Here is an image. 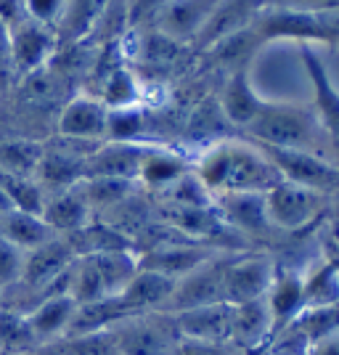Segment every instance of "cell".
I'll return each instance as SVG.
<instances>
[{"instance_id": "obj_1", "label": "cell", "mask_w": 339, "mask_h": 355, "mask_svg": "<svg viewBox=\"0 0 339 355\" xmlns=\"http://www.w3.org/2000/svg\"><path fill=\"white\" fill-rule=\"evenodd\" d=\"M193 173L212 199L223 193H266L281 180L279 170L247 135L202 146Z\"/></svg>"}, {"instance_id": "obj_2", "label": "cell", "mask_w": 339, "mask_h": 355, "mask_svg": "<svg viewBox=\"0 0 339 355\" xmlns=\"http://www.w3.org/2000/svg\"><path fill=\"white\" fill-rule=\"evenodd\" d=\"M247 138L263 146L310 151V154H321L326 159H331L329 135H326V128L315 106L266 101L263 112L247 128Z\"/></svg>"}, {"instance_id": "obj_3", "label": "cell", "mask_w": 339, "mask_h": 355, "mask_svg": "<svg viewBox=\"0 0 339 355\" xmlns=\"http://www.w3.org/2000/svg\"><path fill=\"white\" fill-rule=\"evenodd\" d=\"M117 355H177L183 337L177 331L175 313H133L109 329Z\"/></svg>"}, {"instance_id": "obj_4", "label": "cell", "mask_w": 339, "mask_h": 355, "mask_svg": "<svg viewBox=\"0 0 339 355\" xmlns=\"http://www.w3.org/2000/svg\"><path fill=\"white\" fill-rule=\"evenodd\" d=\"M254 144V141H252ZM270 164L279 170L281 180L297 183L302 189H310L324 196H339V167L331 159L310 151H295V148H273L257 144Z\"/></svg>"}, {"instance_id": "obj_5", "label": "cell", "mask_w": 339, "mask_h": 355, "mask_svg": "<svg viewBox=\"0 0 339 355\" xmlns=\"http://www.w3.org/2000/svg\"><path fill=\"white\" fill-rule=\"evenodd\" d=\"M329 196L302 189L289 180H279L270 191H266V215L268 223L279 231L295 234L318 220L329 207Z\"/></svg>"}, {"instance_id": "obj_6", "label": "cell", "mask_w": 339, "mask_h": 355, "mask_svg": "<svg viewBox=\"0 0 339 355\" xmlns=\"http://www.w3.org/2000/svg\"><path fill=\"white\" fill-rule=\"evenodd\" d=\"M276 268L268 254H231L223 273V302L244 305L266 297L276 279Z\"/></svg>"}, {"instance_id": "obj_7", "label": "cell", "mask_w": 339, "mask_h": 355, "mask_svg": "<svg viewBox=\"0 0 339 355\" xmlns=\"http://www.w3.org/2000/svg\"><path fill=\"white\" fill-rule=\"evenodd\" d=\"M8 32H11V64H14L16 80H24L45 69L59 51L56 30L35 19H24Z\"/></svg>"}, {"instance_id": "obj_8", "label": "cell", "mask_w": 339, "mask_h": 355, "mask_svg": "<svg viewBox=\"0 0 339 355\" xmlns=\"http://www.w3.org/2000/svg\"><path fill=\"white\" fill-rule=\"evenodd\" d=\"M234 252H220L218 257L207 260L205 266H199L193 273L183 276L175 284V292L170 297L164 313H183L202 305H215L223 302V273L228 266V257Z\"/></svg>"}, {"instance_id": "obj_9", "label": "cell", "mask_w": 339, "mask_h": 355, "mask_svg": "<svg viewBox=\"0 0 339 355\" xmlns=\"http://www.w3.org/2000/svg\"><path fill=\"white\" fill-rule=\"evenodd\" d=\"M106 125H109V106L90 93L72 96L59 109L56 117V130L61 138H72L80 144H103Z\"/></svg>"}, {"instance_id": "obj_10", "label": "cell", "mask_w": 339, "mask_h": 355, "mask_svg": "<svg viewBox=\"0 0 339 355\" xmlns=\"http://www.w3.org/2000/svg\"><path fill=\"white\" fill-rule=\"evenodd\" d=\"M302 67L308 72L310 83H313V106L318 112V117L324 122L326 135H329V151H331V162L339 167V90L334 88V83L329 80L324 61L315 56V51L310 45H297Z\"/></svg>"}, {"instance_id": "obj_11", "label": "cell", "mask_w": 339, "mask_h": 355, "mask_svg": "<svg viewBox=\"0 0 339 355\" xmlns=\"http://www.w3.org/2000/svg\"><path fill=\"white\" fill-rule=\"evenodd\" d=\"M218 254H220L218 250L205 247L199 241H164L159 247H151L144 254H138V266L180 282L183 276L193 273L196 268L205 266L207 260H212Z\"/></svg>"}, {"instance_id": "obj_12", "label": "cell", "mask_w": 339, "mask_h": 355, "mask_svg": "<svg viewBox=\"0 0 339 355\" xmlns=\"http://www.w3.org/2000/svg\"><path fill=\"white\" fill-rule=\"evenodd\" d=\"M220 0H173L167 3L159 14L154 16V21L148 27L167 35L170 40L180 45H189L196 40V35L202 32L207 19L218 8Z\"/></svg>"}, {"instance_id": "obj_13", "label": "cell", "mask_w": 339, "mask_h": 355, "mask_svg": "<svg viewBox=\"0 0 339 355\" xmlns=\"http://www.w3.org/2000/svg\"><path fill=\"white\" fill-rule=\"evenodd\" d=\"M175 324L180 337L189 342H231V324H234V305L215 302L191 311L175 313Z\"/></svg>"}, {"instance_id": "obj_14", "label": "cell", "mask_w": 339, "mask_h": 355, "mask_svg": "<svg viewBox=\"0 0 339 355\" xmlns=\"http://www.w3.org/2000/svg\"><path fill=\"white\" fill-rule=\"evenodd\" d=\"M146 144H114L103 141L85 157V178H122V180H138L141 159H144Z\"/></svg>"}, {"instance_id": "obj_15", "label": "cell", "mask_w": 339, "mask_h": 355, "mask_svg": "<svg viewBox=\"0 0 339 355\" xmlns=\"http://www.w3.org/2000/svg\"><path fill=\"white\" fill-rule=\"evenodd\" d=\"M40 218L48 223V228L56 236H72L77 231H82L85 225H90L93 209L88 205L85 191H82V180L77 186H72V189L48 193Z\"/></svg>"}, {"instance_id": "obj_16", "label": "cell", "mask_w": 339, "mask_h": 355, "mask_svg": "<svg viewBox=\"0 0 339 355\" xmlns=\"http://www.w3.org/2000/svg\"><path fill=\"white\" fill-rule=\"evenodd\" d=\"M212 207L220 215V220L236 234L257 236L273 228L266 215V193H223L212 199Z\"/></svg>"}, {"instance_id": "obj_17", "label": "cell", "mask_w": 339, "mask_h": 355, "mask_svg": "<svg viewBox=\"0 0 339 355\" xmlns=\"http://www.w3.org/2000/svg\"><path fill=\"white\" fill-rule=\"evenodd\" d=\"M266 300L273 318V334H281L305 311V276L292 268H276V279L270 284Z\"/></svg>"}, {"instance_id": "obj_18", "label": "cell", "mask_w": 339, "mask_h": 355, "mask_svg": "<svg viewBox=\"0 0 339 355\" xmlns=\"http://www.w3.org/2000/svg\"><path fill=\"white\" fill-rule=\"evenodd\" d=\"M218 104H220V112L223 117L228 119V125L247 130L252 122H254V117L263 112L266 98L252 88L250 69H238V72L228 74L223 80V90Z\"/></svg>"}, {"instance_id": "obj_19", "label": "cell", "mask_w": 339, "mask_h": 355, "mask_svg": "<svg viewBox=\"0 0 339 355\" xmlns=\"http://www.w3.org/2000/svg\"><path fill=\"white\" fill-rule=\"evenodd\" d=\"M273 337V318L268 300H252L244 305H234V324H231V345L241 353H254L266 347V342Z\"/></svg>"}, {"instance_id": "obj_20", "label": "cell", "mask_w": 339, "mask_h": 355, "mask_svg": "<svg viewBox=\"0 0 339 355\" xmlns=\"http://www.w3.org/2000/svg\"><path fill=\"white\" fill-rule=\"evenodd\" d=\"M186 173H191V162L180 151L146 144L144 159H141V170H138V186L164 193L170 186H175Z\"/></svg>"}, {"instance_id": "obj_21", "label": "cell", "mask_w": 339, "mask_h": 355, "mask_svg": "<svg viewBox=\"0 0 339 355\" xmlns=\"http://www.w3.org/2000/svg\"><path fill=\"white\" fill-rule=\"evenodd\" d=\"M74 313H77V302L69 295L45 297L32 311L24 313V321L30 326L35 342L45 345V342H56L67 337Z\"/></svg>"}, {"instance_id": "obj_22", "label": "cell", "mask_w": 339, "mask_h": 355, "mask_svg": "<svg viewBox=\"0 0 339 355\" xmlns=\"http://www.w3.org/2000/svg\"><path fill=\"white\" fill-rule=\"evenodd\" d=\"M175 279H170L164 273L148 270V268H138L135 279L119 295V302L128 308V313L164 311L173 292H175Z\"/></svg>"}, {"instance_id": "obj_23", "label": "cell", "mask_w": 339, "mask_h": 355, "mask_svg": "<svg viewBox=\"0 0 339 355\" xmlns=\"http://www.w3.org/2000/svg\"><path fill=\"white\" fill-rule=\"evenodd\" d=\"M114 0H67V8L56 24L59 48L85 43L103 24V16Z\"/></svg>"}, {"instance_id": "obj_24", "label": "cell", "mask_w": 339, "mask_h": 355, "mask_svg": "<svg viewBox=\"0 0 339 355\" xmlns=\"http://www.w3.org/2000/svg\"><path fill=\"white\" fill-rule=\"evenodd\" d=\"M0 236L8 239L19 250L30 252L35 247H40V244H45V241H51L56 234L48 228V223L40 215L8 209V212L0 215Z\"/></svg>"}, {"instance_id": "obj_25", "label": "cell", "mask_w": 339, "mask_h": 355, "mask_svg": "<svg viewBox=\"0 0 339 355\" xmlns=\"http://www.w3.org/2000/svg\"><path fill=\"white\" fill-rule=\"evenodd\" d=\"M45 146L40 141L32 138H6L0 141V173L8 175H21V178H35L40 159H43Z\"/></svg>"}, {"instance_id": "obj_26", "label": "cell", "mask_w": 339, "mask_h": 355, "mask_svg": "<svg viewBox=\"0 0 339 355\" xmlns=\"http://www.w3.org/2000/svg\"><path fill=\"white\" fill-rule=\"evenodd\" d=\"M82 191L88 196L90 209L98 212L125 205L133 193L141 191V186L138 180H122V178H90L82 180Z\"/></svg>"}, {"instance_id": "obj_27", "label": "cell", "mask_w": 339, "mask_h": 355, "mask_svg": "<svg viewBox=\"0 0 339 355\" xmlns=\"http://www.w3.org/2000/svg\"><path fill=\"white\" fill-rule=\"evenodd\" d=\"M146 133H148V114L141 104L109 109L106 141H114V144H144Z\"/></svg>"}, {"instance_id": "obj_28", "label": "cell", "mask_w": 339, "mask_h": 355, "mask_svg": "<svg viewBox=\"0 0 339 355\" xmlns=\"http://www.w3.org/2000/svg\"><path fill=\"white\" fill-rule=\"evenodd\" d=\"M329 305H339V270L326 260L305 276V311Z\"/></svg>"}, {"instance_id": "obj_29", "label": "cell", "mask_w": 339, "mask_h": 355, "mask_svg": "<svg viewBox=\"0 0 339 355\" xmlns=\"http://www.w3.org/2000/svg\"><path fill=\"white\" fill-rule=\"evenodd\" d=\"M0 186H3V191L8 193L11 207L14 209L30 212V215H43L48 193H45V189L37 183V178H21V175L0 173Z\"/></svg>"}, {"instance_id": "obj_30", "label": "cell", "mask_w": 339, "mask_h": 355, "mask_svg": "<svg viewBox=\"0 0 339 355\" xmlns=\"http://www.w3.org/2000/svg\"><path fill=\"white\" fill-rule=\"evenodd\" d=\"M24 254L27 252L19 250L8 239L0 236V295L14 289L21 282V270H24Z\"/></svg>"}, {"instance_id": "obj_31", "label": "cell", "mask_w": 339, "mask_h": 355, "mask_svg": "<svg viewBox=\"0 0 339 355\" xmlns=\"http://www.w3.org/2000/svg\"><path fill=\"white\" fill-rule=\"evenodd\" d=\"M125 3H128V24L133 30H141V27H148L154 16L173 0H125Z\"/></svg>"}, {"instance_id": "obj_32", "label": "cell", "mask_w": 339, "mask_h": 355, "mask_svg": "<svg viewBox=\"0 0 339 355\" xmlns=\"http://www.w3.org/2000/svg\"><path fill=\"white\" fill-rule=\"evenodd\" d=\"M27 3V14L30 19L40 21V24H48L56 30L61 14L67 8V0H24Z\"/></svg>"}, {"instance_id": "obj_33", "label": "cell", "mask_w": 339, "mask_h": 355, "mask_svg": "<svg viewBox=\"0 0 339 355\" xmlns=\"http://www.w3.org/2000/svg\"><path fill=\"white\" fill-rule=\"evenodd\" d=\"M16 83L14 64H11V32L0 21V96L11 90Z\"/></svg>"}, {"instance_id": "obj_34", "label": "cell", "mask_w": 339, "mask_h": 355, "mask_svg": "<svg viewBox=\"0 0 339 355\" xmlns=\"http://www.w3.org/2000/svg\"><path fill=\"white\" fill-rule=\"evenodd\" d=\"M177 355H244L241 350H236L231 342H220V345H212V342H189L183 340L180 345V353Z\"/></svg>"}, {"instance_id": "obj_35", "label": "cell", "mask_w": 339, "mask_h": 355, "mask_svg": "<svg viewBox=\"0 0 339 355\" xmlns=\"http://www.w3.org/2000/svg\"><path fill=\"white\" fill-rule=\"evenodd\" d=\"M24 19H30L24 0H0V21L8 30H14L16 24H21Z\"/></svg>"}, {"instance_id": "obj_36", "label": "cell", "mask_w": 339, "mask_h": 355, "mask_svg": "<svg viewBox=\"0 0 339 355\" xmlns=\"http://www.w3.org/2000/svg\"><path fill=\"white\" fill-rule=\"evenodd\" d=\"M305 355H339V331L329 334L324 340H318L315 345H310Z\"/></svg>"}, {"instance_id": "obj_37", "label": "cell", "mask_w": 339, "mask_h": 355, "mask_svg": "<svg viewBox=\"0 0 339 355\" xmlns=\"http://www.w3.org/2000/svg\"><path fill=\"white\" fill-rule=\"evenodd\" d=\"M279 355H302V353H279Z\"/></svg>"}, {"instance_id": "obj_38", "label": "cell", "mask_w": 339, "mask_h": 355, "mask_svg": "<svg viewBox=\"0 0 339 355\" xmlns=\"http://www.w3.org/2000/svg\"><path fill=\"white\" fill-rule=\"evenodd\" d=\"M0 355H8V353H0Z\"/></svg>"}]
</instances>
